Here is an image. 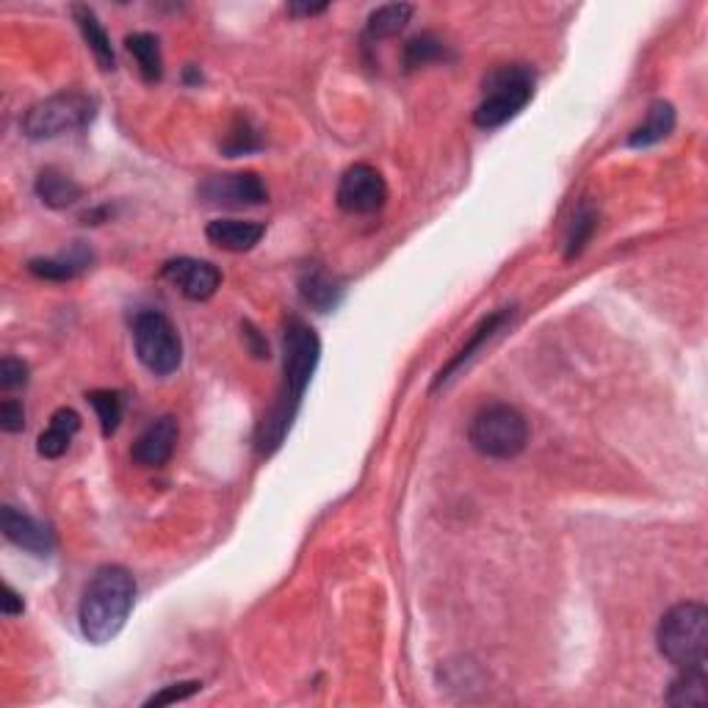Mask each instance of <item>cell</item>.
<instances>
[{
  "mask_svg": "<svg viewBox=\"0 0 708 708\" xmlns=\"http://www.w3.org/2000/svg\"><path fill=\"white\" fill-rule=\"evenodd\" d=\"M318 360H322V340L316 329L297 316L288 318L286 338H282V391L258 429V449L266 457L275 454L286 434L291 432L299 404L305 398V391L311 387L313 374L318 369Z\"/></svg>",
  "mask_w": 708,
  "mask_h": 708,
  "instance_id": "6da1fadb",
  "label": "cell"
},
{
  "mask_svg": "<svg viewBox=\"0 0 708 708\" xmlns=\"http://www.w3.org/2000/svg\"><path fill=\"white\" fill-rule=\"evenodd\" d=\"M136 603V579L123 565L94 570L78 606V623L86 642L108 645L123 634Z\"/></svg>",
  "mask_w": 708,
  "mask_h": 708,
  "instance_id": "7a4b0ae2",
  "label": "cell"
},
{
  "mask_svg": "<svg viewBox=\"0 0 708 708\" xmlns=\"http://www.w3.org/2000/svg\"><path fill=\"white\" fill-rule=\"evenodd\" d=\"M659 653L678 670H708V610L686 601L673 606L655 628Z\"/></svg>",
  "mask_w": 708,
  "mask_h": 708,
  "instance_id": "3957f363",
  "label": "cell"
},
{
  "mask_svg": "<svg viewBox=\"0 0 708 708\" xmlns=\"http://www.w3.org/2000/svg\"><path fill=\"white\" fill-rule=\"evenodd\" d=\"M537 76L529 65H507L492 70L481 86V103L474 112V123L481 130H496L515 119L532 103Z\"/></svg>",
  "mask_w": 708,
  "mask_h": 708,
  "instance_id": "277c9868",
  "label": "cell"
},
{
  "mask_svg": "<svg viewBox=\"0 0 708 708\" xmlns=\"http://www.w3.org/2000/svg\"><path fill=\"white\" fill-rule=\"evenodd\" d=\"M468 438L481 457L512 460L526 449L529 421L512 404H487L471 421Z\"/></svg>",
  "mask_w": 708,
  "mask_h": 708,
  "instance_id": "5b68a950",
  "label": "cell"
},
{
  "mask_svg": "<svg viewBox=\"0 0 708 708\" xmlns=\"http://www.w3.org/2000/svg\"><path fill=\"white\" fill-rule=\"evenodd\" d=\"M134 346L150 374L172 376L183 365V338L164 313L144 311L134 318Z\"/></svg>",
  "mask_w": 708,
  "mask_h": 708,
  "instance_id": "8992f818",
  "label": "cell"
},
{
  "mask_svg": "<svg viewBox=\"0 0 708 708\" xmlns=\"http://www.w3.org/2000/svg\"><path fill=\"white\" fill-rule=\"evenodd\" d=\"M94 117V100L86 94L65 92L31 106L23 117V134L34 141L59 139V136L83 130Z\"/></svg>",
  "mask_w": 708,
  "mask_h": 708,
  "instance_id": "52a82bcc",
  "label": "cell"
},
{
  "mask_svg": "<svg viewBox=\"0 0 708 708\" xmlns=\"http://www.w3.org/2000/svg\"><path fill=\"white\" fill-rule=\"evenodd\" d=\"M338 208L351 217H371L382 211L387 202V183L380 170L369 164H355L340 175L338 183Z\"/></svg>",
  "mask_w": 708,
  "mask_h": 708,
  "instance_id": "ba28073f",
  "label": "cell"
},
{
  "mask_svg": "<svg viewBox=\"0 0 708 708\" xmlns=\"http://www.w3.org/2000/svg\"><path fill=\"white\" fill-rule=\"evenodd\" d=\"M199 199L208 206L222 208H255L269 199V188L258 172H233V175H213L199 186Z\"/></svg>",
  "mask_w": 708,
  "mask_h": 708,
  "instance_id": "9c48e42d",
  "label": "cell"
},
{
  "mask_svg": "<svg viewBox=\"0 0 708 708\" xmlns=\"http://www.w3.org/2000/svg\"><path fill=\"white\" fill-rule=\"evenodd\" d=\"M161 277L191 302H208L222 286V271L211 260L175 258L161 266Z\"/></svg>",
  "mask_w": 708,
  "mask_h": 708,
  "instance_id": "30bf717a",
  "label": "cell"
},
{
  "mask_svg": "<svg viewBox=\"0 0 708 708\" xmlns=\"http://www.w3.org/2000/svg\"><path fill=\"white\" fill-rule=\"evenodd\" d=\"M177 438H181V427H177L175 416H161L153 421L144 432L136 438L134 449H130V460L141 468H164L172 460L177 449Z\"/></svg>",
  "mask_w": 708,
  "mask_h": 708,
  "instance_id": "8fae6325",
  "label": "cell"
},
{
  "mask_svg": "<svg viewBox=\"0 0 708 708\" xmlns=\"http://www.w3.org/2000/svg\"><path fill=\"white\" fill-rule=\"evenodd\" d=\"M0 529H3V537L9 539L18 548L28 550L34 556H50L56 548V537L50 532V526L36 518H31L28 512H20L18 507H3L0 510Z\"/></svg>",
  "mask_w": 708,
  "mask_h": 708,
  "instance_id": "7c38bea8",
  "label": "cell"
},
{
  "mask_svg": "<svg viewBox=\"0 0 708 708\" xmlns=\"http://www.w3.org/2000/svg\"><path fill=\"white\" fill-rule=\"evenodd\" d=\"M206 235L213 246L224 252H249L266 235V224L252 219H213L208 222Z\"/></svg>",
  "mask_w": 708,
  "mask_h": 708,
  "instance_id": "4fadbf2b",
  "label": "cell"
},
{
  "mask_svg": "<svg viewBox=\"0 0 708 708\" xmlns=\"http://www.w3.org/2000/svg\"><path fill=\"white\" fill-rule=\"evenodd\" d=\"M510 316H512L510 307H503V311L490 313V316H487V318H481L479 327H476L474 335H471V338H468V344H465L463 349H460L457 355H454V358L449 360V363H445V369H440V374H438V380H434L432 391H440V387H443L445 382L454 380V374H457V371L463 369L465 363H471V360L476 358V351H479L481 346L487 344V340L496 338V335L501 333L503 324L510 322Z\"/></svg>",
  "mask_w": 708,
  "mask_h": 708,
  "instance_id": "5bb4252c",
  "label": "cell"
},
{
  "mask_svg": "<svg viewBox=\"0 0 708 708\" xmlns=\"http://www.w3.org/2000/svg\"><path fill=\"white\" fill-rule=\"evenodd\" d=\"M94 255L89 246H83L81 241H76V244L70 246V252H61V255H56V258H34L28 264V271L34 277H39V280H50V282H67V280H76L78 275H83V271L92 266Z\"/></svg>",
  "mask_w": 708,
  "mask_h": 708,
  "instance_id": "9a60e30c",
  "label": "cell"
},
{
  "mask_svg": "<svg viewBox=\"0 0 708 708\" xmlns=\"http://www.w3.org/2000/svg\"><path fill=\"white\" fill-rule=\"evenodd\" d=\"M72 18H76L78 28H81L83 34V42H86L89 50H92L100 70L103 72L117 70V56H114L112 36H108V31L103 28V23H100V18L94 14V9L81 7V3H78V7H72Z\"/></svg>",
  "mask_w": 708,
  "mask_h": 708,
  "instance_id": "2e32d148",
  "label": "cell"
},
{
  "mask_svg": "<svg viewBox=\"0 0 708 708\" xmlns=\"http://www.w3.org/2000/svg\"><path fill=\"white\" fill-rule=\"evenodd\" d=\"M81 432V416H78L72 407H61L50 416V427L39 434V443H36V451H39L45 460H59L65 457L67 449L72 445V438Z\"/></svg>",
  "mask_w": 708,
  "mask_h": 708,
  "instance_id": "e0dca14e",
  "label": "cell"
},
{
  "mask_svg": "<svg viewBox=\"0 0 708 708\" xmlns=\"http://www.w3.org/2000/svg\"><path fill=\"white\" fill-rule=\"evenodd\" d=\"M299 297L316 313H333L344 302V288L322 269H307L299 277Z\"/></svg>",
  "mask_w": 708,
  "mask_h": 708,
  "instance_id": "ac0fdd59",
  "label": "cell"
},
{
  "mask_svg": "<svg viewBox=\"0 0 708 708\" xmlns=\"http://www.w3.org/2000/svg\"><path fill=\"white\" fill-rule=\"evenodd\" d=\"M34 191L47 208H56V211L72 208L83 197V188L70 175H65L61 170H54V166H47V170H42L36 175Z\"/></svg>",
  "mask_w": 708,
  "mask_h": 708,
  "instance_id": "d6986e66",
  "label": "cell"
},
{
  "mask_svg": "<svg viewBox=\"0 0 708 708\" xmlns=\"http://www.w3.org/2000/svg\"><path fill=\"white\" fill-rule=\"evenodd\" d=\"M675 123H678V117H675L673 103H668V100H655L653 106L648 108L645 123L639 125V128H634L631 136H628V147H634V150H645V147L659 144V141H664L670 134H673Z\"/></svg>",
  "mask_w": 708,
  "mask_h": 708,
  "instance_id": "ffe728a7",
  "label": "cell"
},
{
  "mask_svg": "<svg viewBox=\"0 0 708 708\" xmlns=\"http://www.w3.org/2000/svg\"><path fill=\"white\" fill-rule=\"evenodd\" d=\"M125 47H128V54L136 59V67H139L141 78L147 83H159L164 78V56H161L159 36L147 34V31H136V34H128Z\"/></svg>",
  "mask_w": 708,
  "mask_h": 708,
  "instance_id": "44dd1931",
  "label": "cell"
},
{
  "mask_svg": "<svg viewBox=\"0 0 708 708\" xmlns=\"http://www.w3.org/2000/svg\"><path fill=\"white\" fill-rule=\"evenodd\" d=\"M664 700L675 708H700L708 703V670H678Z\"/></svg>",
  "mask_w": 708,
  "mask_h": 708,
  "instance_id": "7402d4cb",
  "label": "cell"
},
{
  "mask_svg": "<svg viewBox=\"0 0 708 708\" xmlns=\"http://www.w3.org/2000/svg\"><path fill=\"white\" fill-rule=\"evenodd\" d=\"M413 14H416V9L410 3H387V7H380L376 12H371L369 23H365V39L380 42L387 39V36L402 34L413 20Z\"/></svg>",
  "mask_w": 708,
  "mask_h": 708,
  "instance_id": "603a6c76",
  "label": "cell"
},
{
  "mask_svg": "<svg viewBox=\"0 0 708 708\" xmlns=\"http://www.w3.org/2000/svg\"><path fill=\"white\" fill-rule=\"evenodd\" d=\"M445 59H451L449 45H445L438 34H429V31L427 34L413 36V39L407 42V47H404V67H407V70H418V67H427Z\"/></svg>",
  "mask_w": 708,
  "mask_h": 708,
  "instance_id": "cb8c5ba5",
  "label": "cell"
},
{
  "mask_svg": "<svg viewBox=\"0 0 708 708\" xmlns=\"http://www.w3.org/2000/svg\"><path fill=\"white\" fill-rule=\"evenodd\" d=\"M595 228H597V211L590 206V202H581V206L576 208L573 219H570L568 235H565V260H573L576 255H581V249L590 244Z\"/></svg>",
  "mask_w": 708,
  "mask_h": 708,
  "instance_id": "d4e9b609",
  "label": "cell"
},
{
  "mask_svg": "<svg viewBox=\"0 0 708 708\" xmlns=\"http://www.w3.org/2000/svg\"><path fill=\"white\" fill-rule=\"evenodd\" d=\"M86 402L92 404L94 413H97V421H100V429H103V434L112 438V434L119 429V421H123V413H125L123 393L103 387V391L86 393Z\"/></svg>",
  "mask_w": 708,
  "mask_h": 708,
  "instance_id": "484cf974",
  "label": "cell"
},
{
  "mask_svg": "<svg viewBox=\"0 0 708 708\" xmlns=\"http://www.w3.org/2000/svg\"><path fill=\"white\" fill-rule=\"evenodd\" d=\"M255 150H260L258 130L252 128L249 119H239L233 134H230L228 141H224V153H228V159H239V155L255 153Z\"/></svg>",
  "mask_w": 708,
  "mask_h": 708,
  "instance_id": "4316f807",
  "label": "cell"
},
{
  "mask_svg": "<svg viewBox=\"0 0 708 708\" xmlns=\"http://www.w3.org/2000/svg\"><path fill=\"white\" fill-rule=\"evenodd\" d=\"M199 689H202V684H199V681H181V684H170V686H164L161 692H155L153 697H147L144 708L170 706V703H183V700H188L191 695H197Z\"/></svg>",
  "mask_w": 708,
  "mask_h": 708,
  "instance_id": "83f0119b",
  "label": "cell"
},
{
  "mask_svg": "<svg viewBox=\"0 0 708 708\" xmlns=\"http://www.w3.org/2000/svg\"><path fill=\"white\" fill-rule=\"evenodd\" d=\"M28 385V365L18 358L0 360V387L3 391H18Z\"/></svg>",
  "mask_w": 708,
  "mask_h": 708,
  "instance_id": "f1b7e54d",
  "label": "cell"
},
{
  "mask_svg": "<svg viewBox=\"0 0 708 708\" xmlns=\"http://www.w3.org/2000/svg\"><path fill=\"white\" fill-rule=\"evenodd\" d=\"M0 429L3 432H23L25 429V407L14 398H7L0 404Z\"/></svg>",
  "mask_w": 708,
  "mask_h": 708,
  "instance_id": "f546056e",
  "label": "cell"
},
{
  "mask_svg": "<svg viewBox=\"0 0 708 708\" xmlns=\"http://www.w3.org/2000/svg\"><path fill=\"white\" fill-rule=\"evenodd\" d=\"M241 333H244V344H246V349H249L252 358H258V360L269 358V344H266V338L260 335L258 327H252L249 322H244Z\"/></svg>",
  "mask_w": 708,
  "mask_h": 708,
  "instance_id": "4dcf8cb0",
  "label": "cell"
},
{
  "mask_svg": "<svg viewBox=\"0 0 708 708\" xmlns=\"http://www.w3.org/2000/svg\"><path fill=\"white\" fill-rule=\"evenodd\" d=\"M0 612L7 617H20L25 612V601L12 584H3V597H0Z\"/></svg>",
  "mask_w": 708,
  "mask_h": 708,
  "instance_id": "1f68e13d",
  "label": "cell"
},
{
  "mask_svg": "<svg viewBox=\"0 0 708 708\" xmlns=\"http://www.w3.org/2000/svg\"><path fill=\"white\" fill-rule=\"evenodd\" d=\"M327 9V3H316V7L313 3H291L288 14H293V18H316V14H324Z\"/></svg>",
  "mask_w": 708,
  "mask_h": 708,
  "instance_id": "d6a6232c",
  "label": "cell"
}]
</instances>
